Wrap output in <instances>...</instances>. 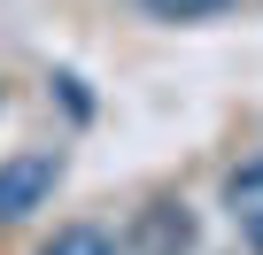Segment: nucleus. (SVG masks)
Here are the masks:
<instances>
[{"label": "nucleus", "mask_w": 263, "mask_h": 255, "mask_svg": "<svg viewBox=\"0 0 263 255\" xmlns=\"http://www.w3.org/2000/svg\"><path fill=\"white\" fill-rule=\"evenodd\" d=\"M224 209H232L240 240L263 255V163H248V170H232V178H224Z\"/></svg>", "instance_id": "7ed1b4c3"}, {"label": "nucleus", "mask_w": 263, "mask_h": 255, "mask_svg": "<svg viewBox=\"0 0 263 255\" xmlns=\"http://www.w3.org/2000/svg\"><path fill=\"white\" fill-rule=\"evenodd\" d=\"M232 0H147V16H163V24H201V16H224Z\"/></svg>", "instance_id": "39448f33"}, {"label": "nucleus", "mask_w": 263, "mask_h": 255, "mask_svg": "<svg viewBox=\"0 0 263 255\" xmlns=\"http://www.w3.org/2000/svg\"><path fill=\"white\" fill-rule=\"evenodd\" d=\"M39 255H116V240H108L101 224H62V232H54Z\"/></svg>", "instance_id": "20e7f679"}, {"label": "nucleus", "mask_w": 263, "mask_h": 255, "mask_svg": "<svg viewBox=\"0 0 263 255\" xmlns=\"http://www.w3.org/2000/svg\"><path fill=\"white\" fill-rule=\"evenodd\" d=\"M186 247H194L186 201H155V209L140 217V255H186Z\"/></svg>", "instance_id": "f03ea898"}, {"label": "nucleus", "mask_w": 263, "mask_h": 255, "mask_svg": "<svg viewBox=\"0 0 263 255\" xmlns=\"http://www.w3.org/2000/svg\"><path fill=\"white\" fill-rule=\"evenodd\" d=\"M54 178H62V155H8L0 163V224H16V217H31L47 193H54Z\"/></svg>", "instance_id": "f257e3e1"}]
</instances>
